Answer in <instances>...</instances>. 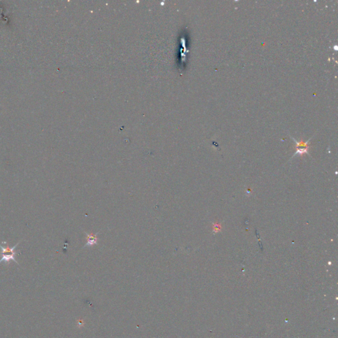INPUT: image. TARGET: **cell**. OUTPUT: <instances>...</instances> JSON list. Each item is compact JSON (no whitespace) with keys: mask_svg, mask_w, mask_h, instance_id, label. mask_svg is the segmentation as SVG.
<instances>
[{"mask_svg":"<svg viewBox=\"0 0 338 338\" xmlns=\"http://www.w3.org/2000/svg\"><path fill=\"white\" fill-rule=\"evenodd\" d=\"M213 231L216 232V233H217L218 231H220L221 230V225L218 223H215V225H213Z\"/></svg>","mask_w":338,"mask_h":338,"instance_id":"277c9868","label":"cell"},{"mask_svg":"<svg viewBox=\"0 0 338 338\" xmlns=\"http://www.w3.org/2000/svg\"><path fill=\"white\" fill-rule=\"evenodd\" d=\"M86 246H93L96 245L98 243V239L96 237V234H94L93 233H86Z\"/></svg>","mask_w":338,"mask_h":338,"instance_id":"3957f363","label":"cell"},{"mask_svg":"<svg viewBox=\"0 0 338 338\" xmlns=\"http://www.w3.org/2000/svg\"><path fill=\"white\" fill-rule=\"evenodd\" d=\"M19 243H18L15 246H14L13 247L11 248L9 246V244L7 242H2L0 244V248L2 250V252L0 253L2 256V258L0 259V263L3 262H5L6 263L9 264L10 261L13 260L14 262L18 264V262L15 258V256L17 254V252L15 251V249L16 248L17 246Z\"/></svg>","mask_w":338,"mask_h":338,"instance_id":"6da1fadb","label":"cell"},{"mask_svg":"<svg viewBox=\"0 0 338 338\" xmlns=\"http://www.w3.org/2000/svg\"><path fill=\"white\" fill-rule=\"evenodd\" d=\"M292 138L294 140V142H295L296 149H297L295 153L294 154V156H295L296 154L302 155V154H306V153L308 154V149H309L308 142H309V140H310V139H308V141L306 142H298L295 139H294L293 137H292Z\"/></svg>","mask_w":338,"mask_h":338,"instance_id":"7a4b0ae2","label":"cell"}]
</instances>
